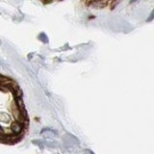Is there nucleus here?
<instances>
[{
    "label": "nucleus",
    "mask_w": 154,
    "mask_h": 154,
    "mask_svg": "<svg viewBox=\"0 0 154 154\" xmlns=\"http://www.w3.org/2000/svg\"><path fill=\"white\" fill-rule=\"evenodd\" d=\"M135 1H136V0H130V2H132V3L135 2Z\"/></svg>",
    "instance_id": "obj_1"
}]
</instances>
